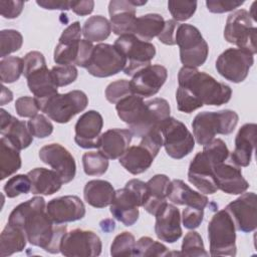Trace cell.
Returning <instances> with one entry per match:
<instances>
[{
	"label": "cell",
	"instance_id": "cell-1",
	"mask_svg": "<svg viewBox=\"0 0 257 257\" xmlns=\"http://www.w3.org/2000/svg\"><path fill=\"white\" fill-rule=\"evenodd\" d=\"M8 223L21 229L31 245L51 254L60 252L66 226L52 222L43 197L35 196L16 206L9 215Z\"/></svg>",
	"mask_w": 257,
	"mask_h": 257
},
{
	"label": "cell",
	"instance_id": "cell-2",
	"mask_svg": "<svg viewBox=\"0 0 257 257\" xmlns=\"http://www.w3.org/2000/svg\"><path fill=\"white\" fill-rule=\"evenodd\" d=\"M178 84L177 106L186 113H191L204 104H225L232 96V89L228 84L217 81L210 74L195 67L183 66L178 73Z\"/></svg>",
	"mask_w": 257,
	"mask_h": 257
},
{
	"label": "cell",
	"instance_id": "cell-3",
	"mask_svg": "<svg viewBox=\"0 0 257 257\" xmlns=\"http://www.w3.org/2000/svg\"><path fill=\"white\" fill-rule=\"evenodd\" d=\"M214 154L212 173L218 190L229 195H241L249 188V183L243 177L241 167L230 158V152L221 139L209 143Z\"/></svg>",
	"mask_w": 257,
	"mask_h": 257
},
{
	"label": "cell",
	"instance_id": "cell-4",
	"mask_svg": "<svg viewBox=\"0 0 257 257\" xmlns=\"http://www.w3.org/2000/svg\"><path fill=\"white\" fill-rule=\"evenodd\" d=\"M146 196V183L138 179L130 180L123 188L115 191L109 207L112 217L126 227L133 226L139 219V207H143Z\"/></svg>",
	"mask_w": 257,
	"mask_h": 257
},
{
	"label": "cell",
	"instance_id": "cell-5",
	"mask_svg": "<svg viewBox=\"0 0 257 257\" xmlns=\"http://www.w3.org/2000/svg\"><path fill=\"white\" fill-rule=\"evenodd\" d=\"M238 120V113L231 109L199 112L192 121L194 139L199 145L206 146L215 139L216 135H230Z\"/></svg>",
	"mask_w": 257,
	"mask_h": 257
},
{
	"label": "cell",
	"instance_id": "cell-6",
	"mask_svg": "<svg viewBox=\"0 0 257 257\" xmlns=\"http://www.w3.org/2000/svg\"><path fill=\"white\" fill-rule=\"evenodd\" d=\"M37 102L40 110L49 118L58 123H66L86 108L88 98L83 91L75 89L62 94L57 92Z\"/></svg>",
	"mask_w": 257,
	"mask_h": 257
},
{
	"label": "cell",
	"instance_id": "cell-7",
	"mask_svg": "<svg viewBox=\"0 0 257 257\" xmlns=\"http://www.w3.org/2000/svg\"><path fill=\"white\" fill-rule=\"evenodd\" d=\"M211 256H235L236 228L229 213L223 209L216 212L208 224Z\"/></svg>",
	"mask_w": 257,
	"mask_h": 257
},
{
	"label": "cell",
	"instance_id": "cell-8",
	"mask_svg": "<svg viewBox=\"0 0 257 257\" xmlns=\"http://www.w3.org/2000/svg\"><path fill=\"white\" fill-rule=\"evenodd\" d=\"M163 146L161 132H153L142 138L139 145L130 147L118 159L119 164L131 174L139 175L146 172L153 164Z\"/></svg>",
	"mask_w": 257,
	"mask_h": 257
},
{
	"label": "cell",
	"instance_id": "cell-9",
	"mask_svg": "<svg viewBox=\"0 0 257 257\" xmlns=\"http://www.w3.org/2000/svg\"><path fill=\"white\" fill-rule=\"evenodd\" d=\"M175 41L180 48V59L184 66L197 68L206 62L209 46L197 27L186 23L179 24Z\"/></svg>",
	"mask_w": 257,
	"mask_h": 257
},
{
	"label": "cell",
	"instance_id": "cell-10",
	"mask_svg": "<svg viewBox=\"0 0 257 257\" xmlns=\"http://www.w3.org/2000/svg\"><path fill=\"white\" fill-rule=\"evenodd\" d=\"M125 57L126 64L124 74L134 76L143 68L151 65L156 55V47L153 43L143 41L134 34L120 35L113 44Z\"/></svg>",
	"mask_w": 257,
	"mask_h": 257
},
{
	"label": "cell",
	"instance_id": "cell-11",
	"mask_svg": "<svg viewBox=\"0 0 257 257\" xmlns=\"http://www.w3.org/2000/svg\"><path fill=\"white\" fill-rule=\"evenodd\" d=\"M253 19L245 9H238L232 12L226 21L224 38L227 42L255 54L257 28L253 25Z\"/></svg>",
	"mask_w": 257,
	"mask_h": 257
},
{
	"label": "cell",
	"instance_id": "cell-12",
	"mask_svg": "<svg viewBox=\"0 0 257 257\" xmlns=\"http://www.w3.org/2000/svg\"><path fill=\"white\" fill-rule=\"evenodd\" d=\"M163 146L169 157L181 160L195 147V139L187 126L179 119L170 116L162 125Z\"/></svg>",
	"mask_w": 257,
	"mask_h": 257
},
{
	"label": "cell",
	"instance_id": "cell-13",
	"mask_svg": "<svg viewBox=\"0 0 257 257\" xmlns=\"http://www.w3.org/2000/svg\"><path fill=\"white\" fill-rule=\"evenodd\" d=\"M254 63V55L241 48H228L216 60V69L225 79L239 83L246 79Z\"/></svg>",
	"mask_w": 257,
	"mask_h": 257
},
{
	"label": "cell",
	"instance_id": "cell-14",
	"mask_svg": "<svg viewBox=\"0 0 257 257\" xmlns=\"http://www.w3.org/2000/svg\"><path fill=\"white\" fill-rule=\"evenodd\" d=\"M125 64V57L114 45L99 43L93 47L86 69L95 77H108L123 70Z\"/></svg>",
	"mask_w": 257,
	"mask_h": 257
},
{
	"label": "cell",
	"instance_id": "cell-15",
	"mask_svg": "<svg viewBox=\"0 0 257 257\" xmlns=\"http://www.w3.org/2000/svg\"><path fill=\"white\" fill-rule=\"evenodd\" d=\"M100 238L90 230L73 229L66 232L60 243V252L67 257H94L101 253Z\"/></svg>",
	"mask_w": 257,
	"mask_h": 257
},
{
	"label": "cell",
	"instance_id": "cell-16",
	"mask_svg": "<svg viewBox=\"0 0 257 257\" xmlns=\"http://www.w3.org/2000/svg\"><path fill=\"white\" fill-rule=\"evenodd\" d=\"M214 160L213 150L210 144L204 146L202 152L196 154L190 163L188 170V180L193 184L201 193L215 194L218 188L215 184L212 164Z\"/></svg>",
	"mask_w": 257,
	"mask_h": 257
},
{
	"label": "cell",
	"instance_id": "cell-17",
	"mask_svg": "<svg viewBox=\"0 0 257 257\" xmlns=\"http://www.w3.org/2000/svg\"><path fill=\"white\" fill-rule=\"evenodd\" d=\"M170 104L165 98L156 97L145 102V108L139 121L130 127L132 134L138 138L161 132L163 123L170 117Z\"/></svg>",
	"mask_w": 257,
	"mask_h": 257
},
{
	"label": "cell",
	"instance_id": "cell-18",
	"mask_svg": "<svg viewBox=\"0 0 257 257\" xmlns=\"http://www.w3.org/2000/svg\"><path fill=\"white\" fill-rule=\"evenodd\" d=\"M256 194L244 192L236 200L229 203L225 210L231 216L236 230L243 233L253 232L257 227Z\"/></svg>",
	"mask_w": 257,
	"mask_h": 257
},
{
	"label": "cell",
	"instance_id": "cell-19",
	"mask_svg": "<svg viewBox=\"0 0 257 257\" xmlns=\"http://www.w3.org/2000/svg\"><path fill=\"white\" fill-rule=\"evenodd\" d=\"M39 159L50 166L61 178L63 184L71 182L76 173L74 158L60 144H49L39 150Z\"/></svg>",
	"mask_w": 257,
	"mask_h": 257
},
{
	"label": "cell",
	"instance_id": "cell-20",
	"mask_svg": "<svg viewBox=\"0 0 257 257\" xmlns=\"http://www.w3.org/2000/svg\"><path fill=\"white\" fill-rule=\"evenodd\" d=\"M103 118L96 110H88L82 113L74 126V142L82 149L98 148Z\"/></svg>",
	"mask_w": 257,
	"mask_h": 257
},
{
	"label": "cell",
	"instance_id": "cell-21",
	"mask_svg": "<svg viewBox=\"0 0 257 257\" xmlns=\"http://www.w3.org/2000/svg\"><path fill=\"white\" fill-rule=\"evenodd\" d=\"M168 77L167 68L161 64L149 65L137 72L130 81L134 94L142 97L153 96L159 92Z\"/></svg>",
	"mask_w": 257,
	"mask_h": 257
},
{
	"label": "cell",
	"instance_id": "cell-22",
	"mask_svg": "<svg viewBox=\"0 0 257 257\" xmlns=\"http://www.w3.org/2000/svg\"><path fill=\"white\" fill-rule=\"evenodd\" d=\"M46 212L55 224L74 222L85 216V206L79 197L62 196L50 200L46 204Z\"/></svg>",
	"mask_w": 257,
	"mask_h": 257
},
{
	"label": "cell",
	"instance_id": "cell-23",
	"mask_svg": "<svg viewBox=\"0 0 257 257\" xmlns=\"http://www.w3.org/2000/svg\"><path fill=\"white\" fill-rule=\"evenodd\" d=\"M155 233L161 241L175 243L182 236L181 216L179 209L166 202L157 212Z\"/></svg>",
	"mask_w": 257,
	"mask_h": 257
},
{
	"label": "cell",
	"instance_id": "cell-24",
	"mask_svg": "<svg viewBox=\"0 0 257 257\" xmlns=\"http://www.w3.org/2000/svg\"><path fill=\"white\" fill-rule=\"evenodd\" d=\"M0 115L1 136L6 138L19 151L28 148L33 142V136L28 128L27 122L14 117L4 108L0 109Z\"/></svg>",
	"mask_w": 257,
	"mask_h": 257
},
{
	"label": "cell",
	"instance_id": "cell-25",
	"mask_svg": "<svg viewBox=\"0 0 257 257\" xmlns=\"http://www.w3.org/2000/svg\"><path fill=\"white\" fill-rule=\"evenodd\" d=\"M256 135V123H245L239 128L235 138V149L230 153V158L239 167L250 165L255 150Z\"/></svg>",
	"mask_w": 257,
	"mask_h": 257
},
{
	"label": "cell",
	"instance_id": "cell-26",
	"mask_svg": "<svg viewBox=\"0 0 257 257\" xmlns=\"http://www.w3.org/2000/svg\"><path fill=\"white\" fill-rule=\"evenodd\" d=\"M111 30L116 35L132 34L136 21V7L130 0H111L108 3Z\"/></svg>",
	"mask_w": 257,
	"mask_h": 257
},
{
	"label": "cell",
	"instance_id": "cell-27",
	"mask_svg": "<svg viewBox=\"0 0 257 257\" xmlns=\"http://www.w3.org/2000/svg\"><path fill=\"white\" fill-rule=\"evenodd\" d=\"M133 134L125 128H110L101 134L98 151L107 159H119L130 148Z\"/></svg>",
	"mask_w": 257,
	"mask_h": 257
},
{
	"label": "cell",
	"instance_id": "cell-28",
	"mask_svg": "<svg viewBox=\"0 0 257 257\" xmlns=\"http://www.w3.org/2000/svg\"><path fill=\"white\" fill-rule=\"evenodd\" d=\"M167 199L176 205H185L187 207L205 209L208 205V198L191 189L184 181L175 179L171 181Z\"/></svg>",
	"mask_w": 257,
	"mask_h": 257
},
{
	"label": "cell",
	"instance_id": "cell-29",
	"mask_svg": "<svg viewBox=\"0 0 257 257\" xmlns=\"http://www.w3.org/2000/svg\"><path fill=\"white\" fill-rule=\"evenodd\" d=\"M170 183L169 177L163 174L155 175L146 183L147 196L143 207L149 214L155 216L158 210L167 202Z\"/></svg>",
	"mask_w": 257,
	"mask_h": 257
},
{
	"label": "cell",
	"instance_id": "cell-30",
	"mask_svg": "<svg viewBox=\"0 0 257 257\" xmlns=\"http://www.w3.org/2000/svg\"><path fill=\"white\" fill-rule=\"evenodd\" d=\"M27 175L31 181V193L34 195H52L59 191L63 184L60 176L54 170L35 168Z\"/></svg>",
	"mask_w": 257,
	"mask_h": 257
},
{
	"label": "cell",
	"instance_id": "cell-31",
	"mask_svg": "<svg viewBox=\"0 0 257 257\" xmlns=\"http://www.w3.org/2000/svg\"><path fill=\"white\" fill-rule=\"evenodd\" d=\"M29 90L37 100L47 98L57 93V85L51 74V70L46 65L41 66L25 76Z\"/></svg>",
	"mask_w": 257,
	"mask_h": 257
},
{
	"label": "cell",
	"instance_id": "cell-32",
	"mask_svg": "<svg viewBox=\"0 0 257 257\" xmlns=\"http://www.w3.org/2000/svg\"><path fill=\"white\" fill-rule=\"evenodd\" d=\"M115 191L112 185L104 180L88 181L83 188L86 203L94 208H104L112 203Z\"/></svg>",
	"mask_w": 257,
	"mask_h": 257
},
{
	"label": "cell",
	"instance_id": "cell-33",
	"mask_svg": "<svg viewBox=\"0 0 257 257\" xmlns=\"http://www.w3.org/2000/svg\"><path fill=\"white\" fill-rule=\"evenodd\" d=\"M164 26L165 20L162 15L157 13H149L136 18L132 34L143 41L150 42V40H152L154 37H158Z\"/></svg>",
	"mask_w": 257,
	"mask_h": 257
},
{
	"label": "cell",
	"instance_id": "cell-34",
	"mask_svg": "<svg viewBox=\"0 0 257 257\" xmlns=\"http://www.w3.org/2000/svg\"><path fill=\"white\" fill-rule=\"evenodd\" d=\"M145 102L144 97L137 94H130L121 98L115 103L118 117L131 127L141 118L145 108Z\"/></svg>",
	"mask_w": 257,
	"mask_h": 257
},
{
	"label": "cell",
	"instance_id": "cell-35",
	"mask_svg": "<svg viewBox=\"0 0 257 257\" xmlns=\"http://www.w3.org/2000/svg\"><path fill=\"white\" fill-rule=\"evenodd\" d=\"M26 242L27 238L23 231L7 223L0 235V256L6 257L23 251Z\"/></svg>",
	"mask_w": 257,
	"mask_h": 257
},
{
	"label": "cell",
	"instance_id": "cell-36",
	"mask_svg": "<svg viewBox=\"0 0 257 257\" xmlns=\"http://www.w3.org/2000/svg\"><path fill=\"white\" fill-rule=\"evenodd\" d=\"M22 162L19 150L6 138L0 139V179L13 175L21 168Z\"/></svg>",
	"mask_w": 257,
	"mask_h": 257
},
{
	"label": "cell",
	"instance_id": "cell-37",
	"mask_svg": "<svg viewBox=\"0 0 257 257\" xmlns=\"http://www.w3.org/2000/svg\"><path fill=\"white\" fill-rule=\"evenodd\" d=\"M111 32L110 22L101 15H95L85 20L82 27V35L90 42L105 40Z\"/></svg>",
	"mask_w": 257,
	"mask_h": 257
},
{
	"label": "cell",
	"instance_id": "cell-38",
	"mask_svg": "<svg viewBox=\"0 0 257 257\" xmlns=\"http://www.w3.org/2000/svg\"><path fill=\"white\" fill-rule=\"evenodd\" d=\"M169 249L161 242L155 241L151 237H141L135 245L133 256L152 257V256H168Z\"/></svg>",
	"mask_w": 257,
	"mask_h": 257
},
{
	"label": "cell",
	"instance_id": "cell-39",
	"mask_svg": "<svg viewBox=\"0 0 257 257\" xmlns=\"http://www.w3.org/2000/svg\"><path fill=\"white\" fill-rule=\"evenodd\" d=\"M23 74V59L8 56L0 61V77L2 83H13Z\"/></svg>",
	"mask_w": 257,
	"mask_h": 257
},
{
	"label": "cell",
	"instance_id": "cell-40",
	"mask_svg": "<svg viewBox=\"0 0 257 257\" xmlns=\"http://www.w3.org/2000/svg\"><path fill=\"white\" fill-rule=\"evenodd\" d=\"M83 171L87 176H101L108 169V159L98 152H87L82 156Z\"/></svg>",
	"mask_w": 257,
	"mask_h": 257
},
{
	"label": "cell",
	"instance_id": "cell-41",
	"mask_svg": "<svg viewBox=\"0 0 257 257\" xmlns=\"http://www.w3.org/2000/svg\"><path fill=\"white\" fill-rule=\"evenodd\" d=\"M23 43L22 34L14 29H4L0 32V56L5 58L10 53L18 51Z\"/></svg>",
	"mask_w": 257,
	"mask_h": 257
},
{
	"label": "cell",
	"instance_id": "cell-42",
	"mask_svg": "<svg viewBox=\"0 0 257 257\" xmlns=\"http://www.w3.org/2000/svg\"><path fill=\"white\" fill-rule=\"evenodd\" d=\"M182 256H208L209 253L205 250L203 239L196 231L188 232L182 243L181 253Z\"/></svg>",
	"mask_w": 257,
	"mask_h": 257
},
{
	"label": "cell",
	"instance_id": "cell-43",
	"mask_svg": "<svg viewBox=\"0 0 257 257\" xmlns=\"http://www.w3.org/2000/svg\"><path fill=\"white\" fill-rule=\"evenodd\" d=\"M136 245L135 236L127 231L116 235L110 246L111 256H133Z\"/></svg>",
	"mask_w": 257,
	"mask_h": 257
},
{
	"label": "cell",
	"instance_id": "cell-44",
	"mask_svg": "<svg viewBox=\"0 0 257 257\" xmlns=\"http://www.w3.org/2000/svg\"><path fill=\"white\" fill-rule=\"evenodd\" d=\"M4 192L8 198H15L31 191V181L28 175L19 174L11 177L4 185Z\"/></svg>",
	"mask_w": 257,
	"mask_h": 257
},
{
	"label": "cell",
	"instance_id": "cell-45",
	"mask_svg": "<svg viewBox=\"0 0 257 257\" xmlns=\"http://www.w3.org/2000/svg\"><path fill=\"white\" fill-rule=\"evenodd\" d=\"M197 9V1H175L168 2V10L175 21H186L190 19Z\"/></svg>",
	"mask_w": 257,
	"mask_h": 257
},
{
	"label": "cell",
	"instance_id": "cell-46",
	"mask_svg": "<svg viewBox=\"0 0 257 257\" xmlns=\"http://www.w3.org/2000/svg\"><path fill=\"white\" fill-rule=\"evenodd\" d=\"M134 94L131 83L126 79H118L110 82L105 88V98L110 103H116L121 98Z\"/></svg>",
	"mask_w": 257,
	"mask_h": 257
},
{
	"label": "cell",
	"instance_id": "cell-47",
	"mask_svg": "<svg viewBox=\"0 0 257 257\" xmlns=\"http://www.w3.org/2000/svg\"><path fill=\"white\" fill-rule=\"evenodd\" d=\"M28 128L31 135L38 139H44L49 137L53 132V124L43 114H36L27 122Z\"/></svg>",
	"mask_w": 257,
	"mask_h": 257
},
{
	"label": "cell",
	"instance_id": "cell-48",
	"mask_svg": "<svg viewBox=\"0 0 257 257\" xmlns=\"http://www.w3.org/2000/svg\"><path fill=\"white\" fill-rule=\"evenodd\" d=\"M51 74L57 87L65 86L76 80L78 72L74 65H55L51 69Z\"/></svg>",
	"mask_w": 257,
	"mask_h": 257
},
{
	"label": "cell",
	"instance_id": "cell-49",
	"mask_svg": "<svg viewBox=\"0 0 257 257\" xmlns=\"http://www.w3.org/2000/svg\"><path fill=\"white\" fill-rule=\"evenodd\" d=\"M15 109L21 117H33L40 110L38 102L35 97L21 96L16 99Z\"/></svg>",
	"mask_w": 257,
	"mask_h": 257
},
{
	"label": "cell",
	"instance_id": "cell-50",
	"mask_svg": "<svg viewBox=\"0 0 257 257\" xmlns=\"http://www.w3.org/2000/svg\"><path fill=\"white\" fill-rule=\"evenodd\" d=\"M204 210L186 207L182 212V222L187 229H196L203 222Z\"/></svg>",
	"mask_w": 257,
	"mask_h": 257
},
{
	"label": "cell",
	"instance_id": "cell-51",
	"mask_svg": "<svg viewBox=\"0 0 257 257\" xmlns=\"http://www.w3.org/2000/svg\"><path fill=\"white\" fill-rule=\"evenodd\" d=\"M244 4V1H227V0H208L206 1L207 9L212 13H225L233 11Z\"/></svg>",
	"mask_w": 257,
	"mask_h": 257
},
{
	"label": "cell",
	"instance_id": "cell-52",
	"mask_svg": "<svg viewBox=\"0 0 257 257\" xmlns=\"http://www.w3.org/2000/svg\"><path fill=\"white\" fill-rule=\"evenodd\" d=\"M81 34H82V29L80 27V23L78 21H75L71 24H69L63 31L61 36L59 37V42L60 44H72L79 42L81 39Z\"/></svg>",
	"mask_w": 257,
	"mask_h": 257
},
{
	"label": "cell",
	"instance_id": "cell-53",
	"mask_svg": "<svg viewBox=\"0 0 257 257\" xmlns=\"http://www.w3.org/2000/svg\"><path fill=\"white\" fill-rule=\"evenodd\" d=\"M24 7L23 1H10L1 0L0 1V12L4 18L14 19L17 18Z\"/></svg>",
	"mask_w": 257,
	"mask_h": 257
},
{
	"label": "cell",
	"instance_id": "cell-54",
	"mask_svg": "<svg viewBox=\"0 0 257 257\" xmlns=\"http://www.w3.org/2000/svg\"><path fill=\"white\" fill-rule=\"evenodd\" d=\"M178 26H179V23L174 19L165 21V26L162 32L158 35V39L166 45H175L176 44L175 35H176V30Z\"/></svg>",
	"mask_w": 257,
	"mask_h": 257
},
{
	"label": "cell",
	"instance_id": "cell-55",
	"mask_svg": "<svg viewBox=\"0 0 257 257\" xmlns=\"http://www.w3.org/2000/svg\"><path fill=\"white\" fill-rule=\"evenodd\" d=\"M94 2L92 0L70 1V9L79 16H85L93 11Z\"/></svg>",
	"mask_w": 257,
	"mask_h": 257
},
{
	"label": "cell",
	"instance_id": "cell-56",
	"mask_svg": "<svg viewBox=\"0 0 257 257\" xmlns=\"http://www.w3.org/2000/svg\"><path fill=\"white\" fill-rule=\"evenodd\" d=\"M36 4L47 10H68L70 1L66 0H37Z\"/></svg>",
	"mask_w": 257,
	"mask_h": 257
},
{
	"label": "cell",
	"instance_id": "cell-57",
	"mask_svg": "<svg viewBox=\"0 0 257 257\" xmlns=\"http://www.w3.org/2000/svg\"><path fill=\"white\" fill-rule=\"evenodd\" d=\"M2 92H1V105H4L8 102H10L13 99V93L10 89L2 85Z\"/></svg>",
	"mask_w": 257,
	"mask_h": 257
},
{
	"label": "cell",
	"instance_id": "cell-58",
	"mask_svg": "<svg viewBox=\"0 0 257 257\" xmlns=\"http://www.w3.org/2000/svg\"><path fill=\"white\" fill-rule=\"evenodd\" d=\"M130 2L135 6V7H137V6H141V5H144V4H146L147 3V1L145 0V1H136V0H130Z\"/></svg>",
	"mask_w": 257,
	"mask_h": 257
}]
</instances>
